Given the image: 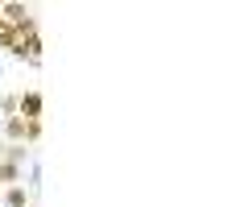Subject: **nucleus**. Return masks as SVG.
I'll return each instance as SVG.
<instances>
[{
	"instance_id": "1",
	"label": "nucleus",
	"mask_w": 248,
	"mask_h": 207,
	"mask_svg": "<svg viewBox=\"0 0 248 207\" xmlns=\"http://www.w3.org/2000/svg\"><path fill=\"white\" fill-rule=\"evenodd\" d=\"M9 54L13 58H29V63H42V33H37V21L17 25V37H13Z\"/></svg>"
},
{
	"instance_id": "2",
	"label": "nucleus",
	"mask_w": 248,
	"mask_h": 207,
	"mask_svg": "<svg viewBox=\"0 0 248 207\" xmlns=\"http://www.w3.org/2000/svg\"><path fill=\"white\" fill-rule=\"evenodd\" d=\"M4 137H9V145H33L37 137H42V120L4 116Z\"/></svg>"
},
{
	"instance_id": "3",
	"label": "nucleus",
	"mask_w": 248,
	"mask_h": 207,
	"mask_svg": "<svg viewBox=\"0 0 248 207\" xmlns=\"http://www.w3.org/2000/svg\"><path fill=\"white\" fill-rule=\"evenodd\" d=\"M42 108H46L42 91H21L17 96V116L21 120H42Z\"/></svg>"
},
{
	"instance_id": "4",
	"label": "nucleus",
	"mask_w": 248,
	"mask_h": 207,
	"mask_svg": "<svg viewBox=\"0 0 248 207\" xmlns=\"http://www.w3.org/2000/svg\"><path fill=\"white\" fill-rule=\"evenodd\" d=\"M0 199H4V207H29V187H25V182L4 187V191H0Z\"/></svg>"
},
{
	"instance_id": "5",
	"label": "nucleus",
	"mask_w": 248,
	"mask_h": 207,
	"mask_svg": "<svg viewBox=\"0 0 248 207\" xmlns=\"http://www.w3.org/2000/svg\"><path fill=\"white\" fill-rule=\"evenodd\" d=\"M17 182H25V166L0 158V187H17Z\"/></svg>"
},
{
	"instance_id": "6",
	"label": "nucleus",
	"mask_w": 248,
	"mask_h": 207,
	"mask_svg": "<svg viewBox=\"0 0 248 207\" xmlns=\"http://www.w3.org/2000/svg\"><path fill=\"white\" fill-rule=\"evenodd\" d=\"M13 37H17V25H9V21L0 17V46L9 50V46H13Z\"/></svg>"
}]
</instances>
